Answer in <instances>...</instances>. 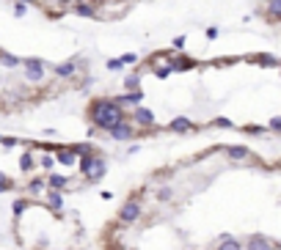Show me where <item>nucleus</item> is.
Wrapping results in <instances>:
<instances>
[{
  "label": "nucleus",
  "instance_id": "nucleus-7",
  "mask_svg": "<svg viewBox=\"0 0 281 250\" xmlns=\"http://www.w3.org/2000/svg\"><path fill=\"white\" fill-rule=\"evenodd\" d=\"M53 74H56L58 80H72L74 74H78V60H64V64H56V66H50Z\"/></svg>",
  "mask_w": 281,
  "mask_h": 250
},
{
  "label": "nucleus",
  "instance_id": "nucleus-3",
  "mask_svg": "<svg viewBox=\"0 0 281 250\" xmlns=\"http://www.w3.org/2000/svg\"><path fill=\"white\" fill-rule=\"evenodd\" d=\"M163 64H166L171 72H190V69L198 66V60L188 58L185 52H166V60H163Z\"/></svg>",
  "mask_w": 281,
  "mask_h": 250
},
{
  "label": "nucleus",
  "instance_id": "nucleus-14",
  "mask_svg": "<svg viewBox=\"0 0 281 250\" xmlns=\"http://www.w3.org/2000/svg\"><path fill=\"white\" fill-rule=\"evenodd\" d=\"M36 168H39V162H36V157H33V151L28 148V151L19 157V171H22V173H33Z\"/></svg>",
  "mask_w": 281,
  "mask_h": 250
},
{
  "label": "nucleus",
  "instance_id": "nucleus-24",
  "mask_svg": "<svg viewBox=\"0 0 281 250\" xmlns=\"http://www.w3.org/2000/svg\"><path fill=\"white\" fill-rule=\"evenodd\" d=\"M267 130L276 132V135H281V116H273L270 121H267Z\"/></svg>",
  "mask_w": 281,
  "mask_h": 250
},
{
  "label": "nucleus",
  "instance_id": "nucleus-17",
  "mask_svg": "<svg viewBox=\"0 0 281 250\" xmlns=\"http://www.w3.org/2000/svg\"><path fill=\"white\" fill-rule=\"evenodd\" d=\"M124 91H141V77H138V72H133V74H127V77H124Z\"/></svg>",
  "mask_w": 281,
  "mask_h": 250
},
{
  "label": "nucleus",
  "instance_id": "nucleus-28",
  "mask_svg": "<svg viewBox=\"0 0 281 250\" xmlns=\"http://www.w3.org/2000/svg\"><path fill=\"white\" fill-rule=\"evenodd\" d=\"M17 143H19L17 138H0V146H3V148H14Z\"/></svg>",
  "mask_w": 281,
  "mask_h": 250
},
{
  "label": "nucleus",
  "instance_id": "nucleus-16",
  "mask_svg": "<svg viewBox=\"0 0 281 250\" xmlns=\"http://www.w3.org/2000/svg\"><path fill=\"white\" fill-rule=\"evenodd\" d=\"M58 162H56V154H44L42 160H39V168H42V173H47V176H50L53 173V168H56Z\"/></svg>",
  "mask_w": 281,
  "mask_h": 250
},
{
  "label": "nucleus",
  "instance_id": "nucleus-22",
  "mask_svg": "<svg viewBox=\"0 0 281 250\" xmlns=\"http://www.w3.org/2000/svg\"><path fill=\"white\" fill-rule=\"evenodd\" d=\"M243 132H245V135H265L267 127H262V124H245Z\"/></svg>",
  "mask_w": 281,
  "mask_h": 250
},
{
  "label": "nucleus",
  "instance_id": "nucleus-1",
  "mask_svg": "<svg viewBox=\"0 0 281 250\" xmlns=\"http://www.w3.org/2000/svg\"><path fill=\"white\" fill-rule=\"evenodd\" d=\"M88 121L94 124V130H102V132H111L116 124L127 121V113L124 107H119L113 102V97H97L88 102Z\"/></svg>",
  "mask_w": 281,
  "mask_h": 250
},
{
  "label": "nucleus",
  "instance_id": "nucleus-33",
  "mask_svg": "<svg viewBox=\"0 0 281 250\" xmlns=\"http://www.w3.org/2000/svg\"><path fill=\"white\" fill-rule=\"evenodd\" d=\"M278 69H281V66H278Z\"/></svg>",
  "mask_w": 281,
  "mask_h": 250
},
{
  "label": "nucleus",
  "instance_id": "nucleus-26",
  "mask_svg": "<svg viewBox=\"0 0 281 250\" xmlns=\"http://www.w3.org/2000/svg\"><path fill=\"white\" fill-rule=\"evenodd\" d=\"M28 9H31L28 3H14V17H25V14H28Z\"/></svg>",
  "mask_w": 281,
  "mask_h": 250
},
{
  "label": "nucleus",
  "instance_id": "nucleus-19",
  "mask_svg": "<svg viewBox=\"0 0 281 250\" xmlns=\"http://www.w3.org/2000/svg\"><path fill=\"white\" fill-rule=\"evenodd\" d=\"M72 148V151H74V157H88V154H97V151H94V146H88V143H74V146H69Z\"/></svg>",
  "mask_w": 281,
  "mask_h": 250
},
{
  "label": "nucleus",
  "instance_id": "nucleus-5",
  "mask_svg": "<svg viewBox=\"0 0 281 250\" xmlns=\"http://www.w3.org/2000/svg\"><path fill=\"white\" fill-rule=\"evenodd\" d=\"M113 140H130V143H133V138H138V127L133 124V121H121V124H116L111 132Z\"/></svg>",
  "mask_w": 281,
  "mask_h": 250
},
{
  "label": "nucleus",
  "instance_id": "nucleus-30",
  "mask_svg": "<svg viewBox=\"0 0 281 250\" xmlns=\"http://www.w3.org/2000/svg\"><path fill=\"white\" fill-rule=\"evenodd\" d=\"M14 3H28L31 6V3H36V0H14Z\"/></svg>",
  "mask_w": 281,
  "mask_h": 250
},
{
  "label": "nucleus",
  "instance_id": "nucleus-10",
  "mask_svg": "<svg viewBox=\"0 0 281 250\" xmlns=\"http://www.w3.org/2000/svg\"><path fill=\"white\" fill-rule=\"evenodd\" d=\"M56 162L61 168H78V157H74V151L69 146H61L56 151Z\"/></svg>",
  "mask_w": 281,
  "mask_h": 250
},
{
  "label": "nucleus",
  "instance_id": "nucleus-27",
  "mask_svg": "<svg viewBox=\"0 0 281 250\" xmlns=\"http://www.w3.org/2000/svg\"><path fill=\"white\" fill-rule=\"evenodd\" d=\"M108 72H121V69H124V66H121V60L119 58H113V60H108Z\"/></svg>",
  "mask_w": 281,
  "mask_h": 250
},
{
  "label": "nucleus",
  "instance_id": "nucleus-8",
  "mask_svg": "<svg viewBox=\"0 0 281 250\" xmlns=\"http://www.w3.org/2000/svg\"><path fill=\"white\" fill-rule=\"evenodd\" d=\"M223 154H226L229 162H245V160L253 157L248 146H223Z\"/></svg>",
  "mask_w": 281,
  "mask_h": 250
},
{
  "label": "nucleus",
  "instance_id": "nucleus-32",
  "mask_svg": "<svg viewBox=\"0 0 281 250\" xmlns=\"http://www.w3.org/2000/svg\"><path fill=\"white\" fill-rule=\"evenodd\" d=\"M0 138H3V135H0Z\"/></svg>",
  "mask_w": 281,
  "mask_h": 250
},
{
  "label": "nucleus",
  "instance_id": "nucleus-4",
  "mask_svg": "<svg viewBox=\"0 0 281 250\" xmlns=\"http://www.w3.org/2000/svg\"><path fill=\"white\" fill-rule=\"evenodd\" d=\"M127 121H133L135 127H138V130H149V127H155V113L149 110V107H135L133 113H130V118Z\"/></svg>",
  "mask_w": 281,
  "mask_h": 250
},
{
  "label": "nucleus",
  "instance_id": "nucleus-13",
  "mask_svg": "<svg viewBox=\"0 0 281 250\" xmlns=\"http://www.w3.org/2000/svg\"><path fill=\"white\" fill-rule=\"evenodd\" d=\"M72 11L78 17H97V6L88 3V0H78V3L72 6Z\"/></svg>",
  "mask_w": 281,
  "mask_h": 250
},
{
  "label": "nucleus",
  "instance_id": "nucleus-15",
  "mask_svg": "<svg viewBox=\"0 0 281 250\" xmlns=\"http://www.w3.org/2000/svg\"><path fill=\"white\" fill-rule=\"evenodd\" d=\"M0 64H3L6 69H17V66H22V58L11 55V52H6V50H0Z\"/></svg>",
  "mask_w": 281,
  "mask_h": 250
},
{
  "label": "nucleus",
  "instance_id": "nucleus-11",
  "mask_svg": "<svg viewBox=\"0 0 281 250\" xmlns=\"http://www.w3.org/2000/svg\"><path fill=\"white\" fill-rule=\"evenodd\" d=\"M66 187H69V176H64V173H50L47 176V190L66 193Z\"/></svg>",
  "mask_w": 281,
  "mask_h": 250
},
{
  "label": "nucleus",
  "instance_id": "nucleus-25",
  "mask_svg": "<svg viewBox=\"0 0 281 250\" xmlns=\"http://www.w3.org/2000/svg\"><path fill=\"white\" fill-rule=\"evenodd\" d=\"M185 44H188V39L185 36H174V42H171V47H174V52H182Z\"/></svg>",
  "mask_w": 281,
  "mask_h": 250
},
{
  "label": "nucleus",
  "instance_id": "nucleus-31",
  "mask_svg": "<svg viewBox=\"0 0 281 250\" xmlns=\"http://www.w3.org/2000/svg\"><path fill=\"white\" fill-rule=\"evenodd\" d=\"M56 3H61V6H64V3H69V0H56Z\"/></svg>",
  "mask_w": 281,
  "mask_h": 250
},
{
  "label": "nucleus",
  "instance_id": "nucleus-23",
  "mask_svg": "<svg viewBox=\"0 0 281 250\" xmlns=\"http://www.w3.org/2000/svg\"><path fill=\"white\" fill-rule=\"evenodd\" d=\"M119 60H121V66H135L138 64V52H124Z\"/></svg>",
  "mask_w": 281,
  "mask_h": 250
},
{
  "label": "nucleus",
  "instance_id": "nucleus-18",
  "mask_svg": "<svg viewBox=\"0 0 281 250\" xmlns=\"http://www.w3.org/2000/svg\"><path fill=\"white\" fill-rule=\"evenodd\" d=\"M257 64H259V66H267V69H278L281 60H278L276 55H257Z\"/></svg>",
  "mask_w": 281,
  "mask_h": 250
},
{
  "label": "nucleus",
  "instance_id": "nucleus-29",
  "mask_svg": "<svg viewBox=\"0 0 281 250\" xmlns=\"http://www.w3.org/2000/svg\"><path fill=\"white\" fill-rule=\"evenodd\" d=\"M207 39H218V28H207Z\"/></svg>",
  "mask_w": 281,
  "mask_h": 250
},
{
  "label": "nucleus",
  "instance_id": "nucleus-2",
  "mask_svg": "<svg viewBox=\"0 0 281 250\" xmlns=\"http://www.w3.org/2000/svg\"><path fill=\"white\" fill-rule=\"evenodd\" d=\"M47 69H50V64H47L44 58H22V72H25V80H31V83H42Z\"/></svg>",
  "mask_w": 281,
  "mask_h": 250
},
{
  "label": "nucleus",
  "instance_id": "nucleus-20",
  "mask_svg": "<svg viewBox=\"0 0 281 250\" xmlns=\"http://www.w3.org/2000/svg\"><path fill=\"white\" fill-rule=\"evenodd\" d=\"M152 72H155V77H157V80H166L168 74H171V69H168L166 64H155V66H152Z\"/></svg>",
  "mask_w": 281,
  "mask_h": 250
},
{
  "label": "nucleus",
  "instance_id": "nucleus-6",
  "mask_svg": "<svg viewBox=\"0 0 281 250\" xmlns=\"http://www.w3.org/2000/svg\"><path fill=\"white\" fill-rule=\"evenodd\" d=\"M113 102L119 107L135 110V107H141V102H143V91H124V93H119V97H113Z\"/></svg>",
  "mask_w": 281,
  "mask_h": 250
},
{
  "label": "nucleus",
  "instance_id": "nucleus-12",
  "mask_svg": "<svg viewBox=\"0 0 281 250\" xmlns=\"http://www.w3.org/2000/svg\"><path fill=\"white\" fill-rule=\"evenodd\" d=\"M168 130L171 132H193L196 130V124H193V121H190L188 116H176V118H171V124H168Z\"/></svg>",
  "mask_w": 281,
  "mask_h": 250
},
{
  "label": "nucleus",
  "instance_id": "nucleus-21",
  "mask_svg": "<svg viewBox=\"0 0 281 250\" xmlns=\"http://www.w3.org/2000/svg\"><path fill=\"white\" fill-rule=\"evenodd\" d=\"M212 127H221V130H235V121L226 118V116H218L215 121H212Z\"/></svg>",
  "mask_w": 281,
  "mask_h": 250
},
{
  "label": "nucleus",
  "instance_id": "nucleus-9",
  "mask_svg": "<svg viewBox=\"0 0 281 250\" xmlns=\"http://www.w3.org/2000/svg\"><path fill=\"white\" fill-rule=\"evenodd\" d=\"M262 17L267 19V22H278L281 25V0H265Z\"/></svg>",
  "mask_w": 281,
  "mask_h": 250
}]
</instances>
